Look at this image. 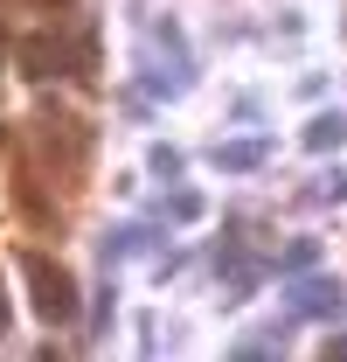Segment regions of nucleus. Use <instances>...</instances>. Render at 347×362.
Wrapping results in <instances>:
<instances>
[{
    "label": "nucleus",
    "mask_w": 347,
    "mask_h": 362,
    "mask_svg": "<svg viewBox=\"0 0 347 362\" xmlns=\"http://www.w3.org/2000/svg\"><path fill=\"white\" fill-rule=\"evenodd\" d=\"M28 286H35V314H42V320H70V314H77V286H70L63 265L28 258Z\"/></svg>",
    "instance_id": "1"
},
{
    "label": "nucleus",
    "mask_w": 347,
    "mask_h": 362,
    "mask_svg": "<svg viewBox=\"0 0 347 362\" xmlns=\"http://www.w3.org/2000/svg\"><path fill=\"white\" fill-rule=\"evenodd\" d=\"M347 307L341 279H292V314L299 320H334Z\"/></svg>",
    "instance_id": "2"
},
{
    "label": "nucleus",
    "mask_w": 347,
    "mask_h": 362,
    "mask_svg": "<svg viewBox=\"0 0 347 362\" xmlns=\"http://www.w3.org/2000/svg\"><path fill=\"white\" fill-rule=\"evenodd\" d=\"M21 63H28V77H35V84H42V77H70V70H84V42H28V56H21Z\"/></svg>",
    "instance_id": "3"
},
{
    "label": "nucleus",
    "mask_w": 347,
    "mask_h": 362,
    "mask_svg": "<svg viewBox=\"0 0 347 362\" xmlns=\"http://www.w3.org/2000/svg\"><path fill=\"white\" fill-rule=\"evenodd\" d=\"M264 153H271V139L243 133V139H222V146H216V168H222V175H250V168H264Z\"/></svg>",
    "instance_id": "4"
},
{
    "label": "nucleus",
    "mask_w": 347,
    "mask_h": 362,
    "mask_svg": "<svg viewBox=\"0 0 347 362\" xmlns=\"http://www.w3.org/2000/svg\"><path fill=\"white\" fill-rule=\"evenodd\" d=\"M347 146V119L341 112H319L312 126H305V153H341Z\"/></svg>",
    "instance_id": "5"
},
{
    "label": "nucleus",
    "mask_w": 347,
    "mask_h": 362,
    "mask_svg": "<svg viewBox=\"0 0 347 362\" xmlns=\"http://www.w3.org/2000/svg\"><path fill=\"white\" fill-rule=\"evenodd\" d=\"M167 216H174V223H195V216H202V195H188V188H167Z\"/></svg>",
    "instance_id": "6"
},
{
    "label": "nucleus",
    "mask_w": 347,
    "mask_h": 362,
    "mask_svg": "<svg viewBox=\"0 0 347 362\" xmlns=\"http://www.w3.org/2000/svg\"><path fill=\"white\" fill-rule=\"evenodd\" d=\"M305 202H327V209H334V202H347V175H327V181H312V188H305Z\"/></svg>",
    "instance_id": "7"
},
{
    "label": "nucleus",
    "mask_w": 347,
    "mask_h": 362,
    "mask_svg": "<svg viewBox=\"0 0 347 362\" xmlns=\"http://www.w3.org/2000/svg\"><path fill=\"white\" fill-rule=\"evenodd\" d=\"M312 258H319V244H312V237L285 244V272H312Z\"/></svg>",
    "instance_id": "8"
},
{
    "label": "nucleus",
    "mask_w": 347,
    "mask_h": 362,
    "mask_svg": "<svg viewBox=\"0 0 347 362\" xmlns=\"http://www.w3.org/2000/svg\"><path fill=\"white\" fill-rule=\"evenodd\" d=\"M146 168H153V175H181V153H174V146H153V153H146Z\"/></svg>",
    "instance_id": "9"
},
{
    "label": "nucleus",
    "mask_w": 347,
    "mask_h": 362,
    "mask_svg": "<svg viewBox=\"0 0 347 362\" xmlns=\"http://www.w3.org/2000/svg\"><path fill=\"white\" fill-rule=\"evenodd\" d=\"M278 341L285 334H250V341H236V356H278Z\"/></svg>",
    "instance_id": "10"
},
{
    "label": "nucleus",
    "mask_w": 347,
    "mask_h": 362,
    "mask_svg": "<svg viewBox=\"0 0 347 362\" xmlns=\"http://www.w3.org/2000/svg\"><path fill=\"white\" fill-rule=\"evenodd\" d=\"M0 327H7V293H0Z\"/></svg>",
    "instance_id": "11"
}]
</instances>
